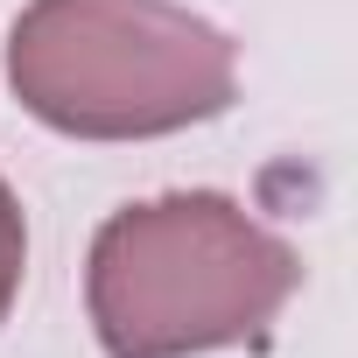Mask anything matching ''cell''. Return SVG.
<instances>
[{
    "instance_id": "obj_2",
    "label": "cell",
    "mask_w": 358,
    "mask_h": 358,
    "mask_svg": "<svg viewBox=\"0 0 358 358\" xmlns=\"http://www.w3.org/2000/svg\"><path fill=\"white\" fill-rule=\"evenodd\" d=\"M15 99L78 141H148L239 99L232 43L176 0H36L8 36Z\"/></svg>"
},
{
    "instance_id": "obj_1",
    "label": "cell",
    "mask_w": 358,
    "mask_h": 358,
    "mask_svg": "<svg viewBox=\"0 0 358 358\" xmlns=\"http://www.w3.org/2000/svg\"><path fill=\"white\" fill-rule=\"evenodd\" d=\"M302 260L218 190L127 204L92 239V323L106 358H190L253 344L295 295Z\"/></svg>"
},
{
    "instance_id": "obj_3",
    "label": "cell",
    "mask_w": 358,
    "mask_h": 358,
    "mask_svg": "<svg viewBox=\"0 0 358 358\" xmlns=\"http://www.w3.org/2000/svg\"><path fill=\"white\" fill-rule=\"evenodd\" d=\"M22 267H29V232H22V204L0 183V323H8L15 295H22Z\"/></svg>"
}]
</instances>
